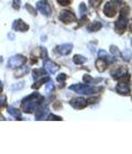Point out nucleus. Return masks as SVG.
I'll use <instances>...</instances> for the list:
<instances>
[{"mask_svg":"<svg viewBox=\"0 0 132 154\" xmlns=\"http://www.w3.org/2000/svg\"><path fill=\"white\" fill-rule=\"evenodd\" d=\"M44 97L41 96L38 91H34L33 94L26 96L21 103V108L24 113H33L36 110V108L43 103Z\"/></svg>","mask_w":132,"mask_h":154,"instance_id":"1","label":"nucleus"},{"mask_svg":"<svg viewBox=\"0 0 132 154\" xmlns=\"http://www.w3.org/2000/svg\"><path fill=\"white\" fill-rule=\"evenodd\" d=\"M71 90L75 91L81 95H93V94L103 91V87H96V86H90L89 84H76V85H72L68 87Z\"/></svg>","mask_w":132,"mask_h":154,"instance_id":"2","label":"nucleus"},{"mask_svg":"<svg viewBox=\"0 0 132 154\" xmlns=\"http://www.w3.org/2000/svg\"><path fill=\"white\" fill-rule=\"evenodd\" d=\"M26 63V57L23 55H14L9 58L8 61V67L9 68H19L22 67Z\"/></svg>","mask_w":132,"mask_h":154,"instance_id":"3","label":"nucleus"},{"mask_svg":"<svg viewBox=\"0 0 132 154\" xmlns=\"http://www.w3.org/2000/svg\"><path fill=\"white\" fill-rule=\"evenodd\" d=\"M127 26H128V17H119V19L117 20L115 23V29L116 32L119 34H122L126 31Z\"/></svg>","mask_w":132,"mask_h":154,"instance_id":"4","label":"nucleus"},{"mask_svg":"<svg viewBox=\"0 0 132 154\" xmlns=\"http://www.w3.org/2000/svg\"><path fill=\"white\" fill-rule=\"evenodd\" d=\"M60 20L63 23L68 24V23L76 21V16H75L74 12H72L71 10H63L60 14Z\"/></svg>","mask_w":132,"mask_h":154,"instance_id":"5","label":"nucleus"},{"mask_svg":"<svg viewBox=\"0 0 132 154\" xmlns=\"http://www.w3.org/2000/svg\"><path fill=\"white\" fill-rule=\"evenodd\" d=\"M43 68H44V71L46 73L54 74V73H56L60 69V66L56 63H54L53 61H51V60L45 58V60H43Z\"/></svg>","mask_w":132,"mask_h":154,"instance_id":"6","label":"nucleus"},{"mask_svg":"<svg viewBox=\"0 0 132 154\" xmlns=\"http://www.w3.org/2000/svg\"><path fill=\"white\" fill-rule=\"evenodd\" d=\"M36 8H38V10H39L42 14H44V16L48 17L52 14V8H51V6H50V3H48L46 0H41V1H39V2L36 3Z\"/></svg>","mask_w":132,"mask_h":154,"instance_id":"7","label":"nucleus"},{"mask_svg":"<svg viewBox=\"0 0 132 154\" xmlns=\"http://www.w3.org/2000/svg\"><path fill=\"white\" fill-rule=\"evenodd\" d=\"M69 105H71L74 109H84L85 107L88 105L87 99H85L83 97H78V98H73V99L69 101Z\"/></svg>","mask_w":132,"mask_h":154,"instance_id":"8","label":"nucleus"},{"mask_svg":"<svg viewBox=\"0 0 132 154\" xmlns=\"http://www.w3.org/2000/svg\"><path fill=\"white\" fill-rule=\"evenodd\" d=\"M103 13H105V16L108 17V18H112V17L116 16L117 10H116V7H115V3H113L112 1L107 2L106 5H105Z\"/></svg>","mask_w":132,"mask_h":154,"instance_id":"9","label":"nucleus"},{"mask_svg":"<svg viewBox=\"0 0 132 154\" xmlns=\"http://www.w3.org/2000/svg\"><path fill=\"white\" fill-rule=\"evenodd\" d=\"M12 29L14 31H20V32H26L29 30V26L21 19H17L12 23Z\"/></svg>","mask_w":132,"mask_h":154,"instance_id":"10","label":"nucleus"},{"mask_svg":"<svg viewBox=\"0 0 132 154\" xmlns=\"http://www.w3.org/2000/svg\"><path fill=\"white\" fill-rule=\"evenodd\" d=\"M72 51H73V44H71V43L60 45L55 48V52H57L58 54L61 55H68Z\"/></svg>","mask_w":132,"mask_h":154,"instance_id":"11","label":"nucleus"},{"mask_svg":"<svg viewBox=\"0 0 132 154\" xmlns=\"http://www.w3.org/2000/svg\"><path fill=\"white\" fill-rule=\"evenodd\" d=\"M117 93L122 96H128L130 95V87L128 83H119L116 87Z\"/></svg>","mask_w":132,"mask_h":154,"instance_id":"12","label":"nucleus"},{"mask_svg":"<svg viewBox=\"0 0 132 154\" xmlns=\"http://www.w3.org/2000/svg\"><path fill=\"white\" fill-rule=\"evenodd\" d=\"M48 108L45 106H42V103L36 108V113H35V119L36 120H42L44 117H48Z\"/></svg>","mask_w":132,"mask_h":154,"instance_id":"13","label":"nucleus"},{"mask_svg":"<svg viewBox=\"0 0 132 154\" xmlns=\"http://www.w3.org/2000/svg\"><path fill=\"white\" fill-rule=\"evenodd\" d=\"M126 74H128L127 68L126 67H119L118 69H116V71H113L112 73H111V76H112L115 79L119 80L120 78H122Z\"/></svg>","mask_w":132,"mask_h":154,"instance_id":"14","label":"nucleus"},{"mask_svg":"<svg viewBox=\"0 0 132 154\" xmlns=\"http://www.w3.org/2000/svg\"><path fill=\"white\" fill-rule=\"evenodd\" d=\"M107 66H108V63H107L105 60H103V58L99 57L96 61V68L99 73H103V72L106 71Z\"/></svg>","mask_w":132,"mask_h":154,"instance_id":"15","label":"nucleus"},{"mask_svg":"<svg viewBox=\"0 0 132 154\" xmlns=\"http://www.w3.org/2000/svg\"><path fill=\"white\" fill-rule=\"evenodd\" d=\"M98 54H99V57L105 60L107 63H113V62H115V58H113L110 54H108L106 51H103V50L98 52Z\"/></svg>","mask_w":132,"mask_h":154,"instance_id":"16","label":"nucleus"},{"mask_svg":"<svg viewBox=\"0 0 132 154\" xmlns=\"http://www.w3.org/2000/svg\"><path fill=\"white\" fill-rule=\"evenodd\" d=\"M8 113L10 116H12L14 118H17L18 120H21V110L18 109V108H13V107H9L8 109H7Z\"/></svg>","mask_w":132,"mask_h":154,"instance_id":"17","label":"nucleus"},{"mask_svg":"<svg viewBox=\"0 0 132 154\" xmlns=\"http://www.w3.org/2000/svg\"><path fill=\"white\" fill-rule=\"evenodd\" d=\"M46 75V72L44 71V68H35L32 71V76L33 79H39L41 77H44Z\"/></svg>","mask_w":132,"mask_h":154,"instance_id":"18","label":"nucleus"},{"mask_svg":"<svg viewBox=\"0 0 132 154\" xmlns=\"http://www.w3.org/2000/svg\"><path fill=\"white\" fill-rule=\"evenodd\" d=\"M50 79L48 76H44V77H41V78H39V79H36V82L32 85V89L36 90V89H39L40 87L42 86L43 84L45 83V82H48V80Z\"/></svg>","mask_w":132,"mask_h":154,"instance_id":"19","label":"nucleus"},{"mask_svg":"<svg viewBox=\"0 0 132 154\" xmlns=\"http://www.w3.org/2000/svg\"><path fill=\"white\" fill-rule=\"evenodd\" d=\"M28 72H29V68L23 65L22 68H19V69H17V71H16V73H14V77L19 78V77L23 76V75H26Z\"/></svg>","mask_w":132,"mask_h":154,"instance_id":"20","label":"nucleus"},{"mask_svg":"<svg viewBox=\"0 0 132 154\" xmlns=\"http://www.w3.org/2000/svg\"><path fill=\"white\" fill-rule=\"evenodd\" d=\"M87 29H88L89 32H96V31H98L99 29H101V23L100 22H93L91 24L88 26Z\"/></svg>","mask_w":132,"mask_h":154,"instance_id":"21","label":"nucleus"},{"mask_svg":"<svg viewBox=\"0 0 132 154\" xmlns=\"http://www.w3.org/2000/svg\"><path fill=\"white\" fill-rule=\"evenodd\" d=\"M73 61H74L75 64L81 65V64H84L85 62H86V57H84L83 55L76 54V55H74V57H73Z\"/></svg>","mask_w":132,"mask_h":154,"instance_id":"22","label":"nucleus"},{"mask_svg":"<svg viewBox=\"0 0 132 154\" xmlns=\"http://www.w3.org/2000/svg\"><path fill=\"white\" fill-rule=\"evenodd\" d=\"M121 56H122L123 61L129 62V61H131V58H132V53H131V51H130V50L126 48V50L121 53Z\"/></svg>","mask_w":132,"mask_h":154,"instance_id":"23","label":"nucleus"},{"mask_svg":"<svg viewBox=\"0 0 132 154\" xmlns=\"http://www.w3.org/2000/svg\"><path fill=\"white\" fill-rule=\"evenodd\" d=\"M110 53H111L112 56H119V55H121L119 48H117L116 45H111V46H110Z\"/></svg>","mask_w":132,"mask_h":154,"instance_id":"24","label":"nucleus"},{"mask_svg":"<svg viewBox=\"0 0 132 154\" xmlns=\"http://www.w3.org/2000/svg\"><path fill=\"white\" fill-rule=\"evenodd\" d=\"M54 83L52 82V79H48V82H46V91L48 93H52L53 90H54Z\"/></svg>","mask_w":132,"mask_h":154,"instance_id":"25","label":"nucleus"},{"mask_svg":"<svg viewBox=\"0 0 132 154\" xmlns=\"http://www.w3.org/2000/svg\"><path fill=\"white\" fill-rule=\"evenodd\" d=\"M66 79H67V75L64 74V73H61V74H58L57 77H56V80H57L58 83H64Z\"/></svg>","mask_w":132,"mask_h":154,"instance_id":"26","label":"nucleus"},{"mask_svg":"<svg viewBox=\"0 0 132 154\" xmlns=\"http://www.w3.org/2000/svg\"><path fill=\"white\" fill-rule=\"evenodd\" d=\"M7 106H8V103H7V97L6 96L1 97L0 98V110L5 109Z\"/></svg>","mask_w":132,"mask_h":154,"instance_id":"27","label":"nucleus"},{"mask_svg":"<svg viewBox=\"0 0 132 154\" xmlns=\"http://www.w3.org/2000/svg\"><path fill=\"white\" fill-rule=\"evenodd\" d=\"M129 11H130L129 7H123L122 9L120 10V16L121 17H128L129 16Z\"/></svg>","mask_w":132,"mask_h":154,"instance_id":"28","label":"nucleus"},{"mask_svg":"<svg viewBox=\"0 0 132 154\" xmlns=\"http://www.w3.org/2000/svg\"><path fill=\"white\" fill-rule=\"evenodd\" d=\"M26 9L28 10V11H29V12L31 13L32 16H36V14H38V12L35 11V9H34L32 6H30L29 3H26Z\"/></svg>","mask_w":132,"mask_h":154,"instance_id":"29","label":"nucleus"},{"mask_svg":"<svg viewBox=\"0 0 132 154\" xmlns=\"http://www.w3.org/2000/svg\"><path fill=\"white\" fill-rule=\"evenodd\" d=\"M79 12H81V17H83L85 13L87 12V7H86V5H85L84 2H81V5H79Z\"/></svg>","mask_w":132,"mask_h":154,"instance_id":"30","label":"nucleus"},{"mask_svg":"<svg viewBox=\"0 0 132 154\" xmlns=\"http://www.w3.org/2000/svg\"><path fill=\"white\" fill-rule=\"evenodd\" d=\"M48 120H58V121H62L63 120V118L62 117H58V116H55V115H52V113H48Z\"/></svg>","mask_w":132,"mask_h":154,"instance_id":"31","label":"nucleus"},{"mask_svg":"<svg viewBox=\"0 0 132 154\" xmlns=\"http://www.w3.org/2000/svg\"><path fill=\"white\" fill-rule=\"evenodd\" d=\"M83 80H84V83L90 84V83H93V82H94V78L91 76H90V75L85 74L84 76H83Z\"/></svg>","mask_w":132,"mask_h":154,"instance_id":"32","label":"nucleus"},{"mask_svg":"<svg viewBox=\"0 0 132 154\" xmlns=\"http://www.w3.org/2000/svg\"><path fill=\"white\" fill-rule=\"evenodd\" d=\"M103 0H89V3L90 6L94 7V8H97V7L100 6V3H101Z\"/></svg>","mask_w":132,"mask_h":154,"instance_id":"33","label":"nucleus"},{"mask_svg":"<svg viewBox=\"0 0 132 154\" xmlns=\"http://www.w3.org/2000/svg\"><path fill=\"white\" fill-rule=\"evenodd\" d=\"M20 6H21V0H13V1H12L13 9L19 10L20 9Z\"/></svg>","mask_w":132,"mask_h":154,"instance_id":"34","label":"nucleus"},{"mask_svg":"<svg viewBox=\"0 0 132 154\" xmlns=\"http://www.w3.org/2000/svg\"><path fill=\"white\" fill-rule=\"evenodd\" d=\"M57 2L61 5V6H68L73 2V0H57Z\"/></svg>","mask_w":132,"mask_h":154,"instance_id":"35","label":"nucleus"},{"mask_svg":"<svg viewBox=\"0 0 132 154\" xmlns=\"http://www.w3.org/2000/svg\"><path fill=\"white\" fill-rule=\"evenodd\" d=\"M24 86V83L23 82H21V83H19V84H17V85H13L12 86V89L13 90H19L21 87H23Z\"/></svg>","mask_w":132,"mask_h":154,"instance_id":"36","label":"nucleus"},{"mask_svg":"<svg viewBox=\"0 0 132 154\" xmlns=\"http://www.w3.org/2000/svg\"><path fill=\"white\" fill-rule=\"evenodd\" d=\"M41 50H42V54H41V57L43 58V60H45V58H46V55H48V52H46V50H45V48H41Z\"/></svg>","mask_w":132,"mask_h":154,"instance_id":"37","label":"nucleus"},{"mask_svg":"<svg viewBox=\"0 0 132 154\" xmlns=\"http://www.w3.org/2000/svg\"><path fill=\"white\" fill-rule=\"evenodd\" d=\"M61 107H62L61 103H54V109H61Z\"/></svg>","mask_w":132,"mask_h":154,"instance_id":"38","label":"nucleus"},{"mask_svg":"<svg viewBox=\"0 0 132 154\" xmlns=\"http://www.w3.org/2000/svg\"><path fill=\"white\" fill-rule=\"evenodd\" d=\"M98 99H99V98H91V99L87 100V101H88V103H96V101H98Z\"/></svg>","mask_w":132,"mask_h":154,"instance_id":"39","label":"nucleus"},{"mask_svg":"<svg viewBox=\"0 0 132 154\" xmlns=\"http://www.w3.org/2000/svg\"><path fill=\"white\" fill-rule=\"evenodd\" d=\"M2 89H3V86H2V83H1V80H0V94L2 93Z\"/></svg>","mask_w":132,"mask_h":154,"instance_id":"40","label":"nucleus"},{"mask_svg":"<svg viewBox=\"0 0 132 154\" xmlns=\"http://www.w3.org/2000/svg\"><path fill=\"white\" fill-rule=\"evenodd\" d=\"M129 30H130V32L132 33V24H130V28H129Z\"/></svg>","mask_w":132,"mask_h":154,"instance_id":"41","label":"nucleus"},{"mask_svg":"<svg viewBox=\"0 0 132 154\" xmlns=\"http://www.w3.org/2000/svg\"><path fill=\"white\" fill-rule=\"evenodd\" d=\"M131 44H132V41H131Z\"/></svg>","mask_w":132,"mask_h":154,"instance_id":"42","label":"nucleus"}]
</instances>
